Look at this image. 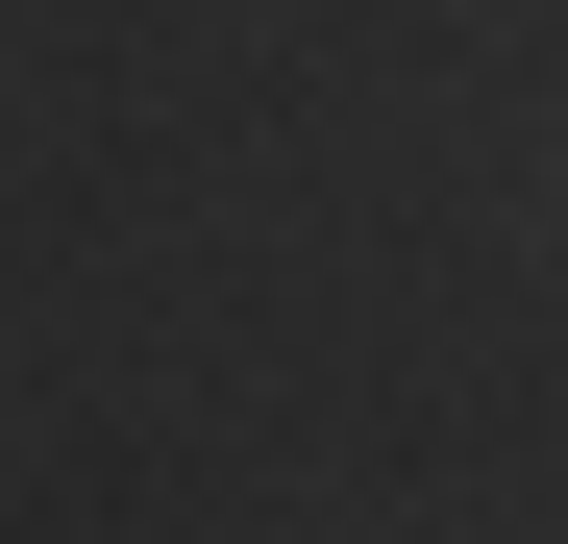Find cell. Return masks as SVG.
<instances>
[{
    "label": "cell",
    "instance_id": "1",
    "mask_svg": "<svg viewBox=\"0 0 568 544\" xmlns=\"http://www.w3.org/2000/svg\"><path fill=\"white\" fill-rule=\"evenodd\" d=\"M544 223H568V199H544Z\"/></svg>",
    "mask_w": 568,
    "mask_h": 544
}]
</instances>
